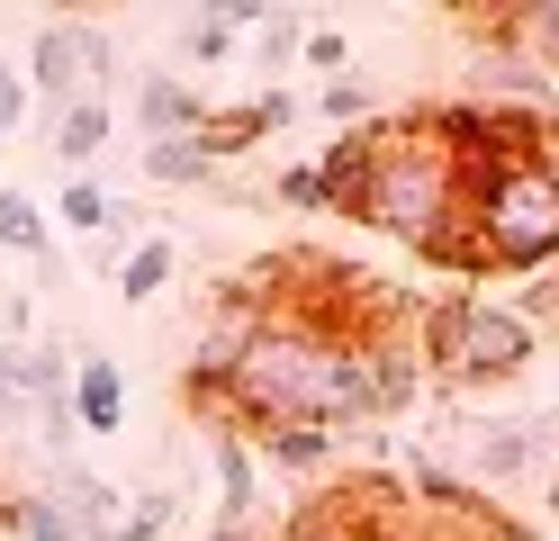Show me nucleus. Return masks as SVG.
Returning a JSON list of instances; mask_svg holds the SVG:
<instances>
[{"label": "nucleus", "instance_id": "obj_13", "mask_svg": "<svg viewBox=\"0 0 559 541\" xmlns=\"http://www.w3.org/2000/svg\"><path fill=\"white\" fill-rule=\"evenodd\" d=\"M109 136H118V108H109V99H73V108H55L46 154L63 163V180H73V172H91L99 154H109Z\"/></svg>", "mask_w": 559, "mask_h": 541}, {"label": "nucleus", "instance_id": "obj_18", "mask_svg": "<svg viewBox=\"0 0 559 541\" xmlns=\"http://www.w3.org/2000/svg\"><path fill=\"white\" fill-rule=\"evenodd\" d=\"M253 460L289 469V479H307V469H325V460H334V433H317V424H262V433H253Z\"/></svg>", "mask_w": 559, "mask_h": 541}, {"label": "nucleus", "instance_id": "obj_14", "mask_svg": "<svg viewBox=\"0 0 559 541\" xmlns=\"http://www.w3.org/2000/svg\"><path fill=\"white\" fill-rule=\"evenodd\" d=\"M73 424L82 433H118L127 424V371L109 352H73Z\"/></svg>", "mask_w": 559, "mask_h": 541}, {"label": "nucleus", "instance_id": "obj_24", "mask_svg": "<svg viewBox=\"0 0 559 541\" xmlns=\"http://www.w3.org/2000/svg\"><path fill=\"white\" fill-rule=\"evenodd\" d=\"M271 199H280V208H325V172H317V163H289V172L271 180Z\"/></svg>", "mask_w": 559, "mask_h": 541}, {"label": "nucleus", "instance_id": "obj_12", "mask_svg": "<svg viewBox=\"0 0 559 541\" xmlns=\"http://www.w3.org/2000/svg\"><path fill=\"white\" fill-rule=\"evenodd\" d=\"M262 10H271V0H235V10H190V19H181V63H190V72L235 63V55H243V36L262 27Z\"/></svg>", "mask_w": 559, "mask_h": 541}, {"label": "nucleus", "instance_id": "obj_15", "mask_svg": "<svg viewBox=\"0 0 559 541\" xmlns=\"http://www.w3.org/2000/svg\"><path fill=\"white\" fill-rule=\"evenodd\" d=\"M55 226H63V235H135V208L109 190V180L73 172V180L55 190Z\"/></svg>", "mask_w": 559, "mask_h": 541}, {"label": "nucleus", "instance_id": "obj_21", "mask_svg": "<svg viewBox=\"0 0 559 541\" xmlns=\"http://www.w3.org/2000/svg\"><path fill=\"white\" fill-rule=\"evenodd\" d=\"M298 46H307V10H262V27H253V63H262V72H289Z\"/></svg>", "mask_w": 559, "mask_h": 541}, {"label": "nucleus", "instance_id": "obj_11", "mask_svg": "<svg viewBox=\"0 0 559 541\" xmlns=\"http://www.w3.org/2000/svg\"><path fill=\"white\" fill-rule=\"evenodd\" d=\"M135 127H145V144H171V136H199L207 127V99L190 72H145L135 82Z\"/></svg>", "mask_w": 559, "mask_h": 541}, {"label": "nucleus", "instance_id": "obj_3", "mask_svg": "<svg viewBox=\"0 0 559 541\" xmlns=\"http://www.w3.org/2000/svg\"><path fill=\"white\" fill-rule=\"evenodd\" d=\"M415 343H425V379L442 397H469V388H506L533 371V316L506 307V298H478V289H451V298H433L425 316H415Z\"/></svg>", "mask_w": 559, "mask_h": 541}, {"label": "nucleus", "instance_id": "obj_23", "mask_svg": "<svg viewBox=\"0 0 559 541\" xmlns=\"http://www.w3.org/2000/svg\"><path fill=\"white\" fill-rule=\"evenodd\" d=\"M317 108H325L334 127H353V118H370V82H361V72H343V82L317 91Z\"/></svg>", "mask_w": 559, "mask_h": 541}, {"label": "nucleus", "instance_id": "obj_7", "mask_svg": "<svg viewBox=\"0 0 559 541\" xmlns=\"http://www.w3.org/2000/svg\"><path fill=\"white\" fill-rule=\"evenodd\" d=\"M461 27H478L487 46H506L542 72V82H559V0H514V10H469Z\"/></svg>", "mask_w": 559, "mask_h": 541}, {"label": "nucleus", "instance_id": "obj_19", "mask_svg": "<svg viewBox=\"0 0 559 541\" xmlns=\"http://www.w3.org/2000/svg\"><path fill=\"white\" fill-rule=\"evenodd\" d=\"M0 252H19V262H55V216L27 199V190H0Z\"/></svg>", "mask_w": 559, "mask_h": 541}, {"label": "nucleus", "instance_id": "obj_17", "mask_svg": "<svg viewBox=\"0 0 559 541\" xmlns=\"http://www.w3.org/2000/svg\"><path fill=\"white\" fill-rule=\"evenodd\" d=\"M280 541H425V532H406L397 515H389V496H353V505H343V524H317V515H307L298 532H280Z\"/></svg>", "mask_w": 559, "mask_h": 541}, {"label": "nucleus", "instance_id": "obj_8", "mask_svg": "<svg viewBox=\"0 0 559 541\" xmlns=\"http://www.w3.org/2000/svg\"><path fill=\"white\" fill-rule=\"evenodd\" d=\"M207 460H217V524L243 532L262 505V460H253V433H243L235 415H207Z\"/></svg>", "mask_w": 559, "mask_h": 541}, {"label": "nucleus", "instance_id": "obj_20", "mask_svg": "<svg viewBox=\"0 0 559 541\" xmlns=\"http://www.w3.org/2000/svg\"><path fill=\"white\" fill-rule=\"evenodd\" d=\"M145 180H163V190H217V154H207L199 136L145 144Z\"/></svg>", "mask_w": 559, "mask_h": 541}, {"label": "nucleus", "instance_id": "obj_25", "mask_svg": "<svg viewBox=\"0 0 559 541\" xmlns=\"http://www.w3.org/2000/svg\"><path fill=\"white\" fill-rule=\"evenodd\" d=\"M27 99H37V91H27V72H10V63H0V136H10V127H27Z\"/></svg>", "mask_w": 559, "mask_h": 541}, {"label": "nucleus", "instance_id": "obj_10", "mask_svg": "<svg viewBox=\"0 0 559 541\" xmlns=\"http://www.w3.org/2000/svg\"><path fill=\"white\" fill-rule=\"evenodd\" d=\"M298 118V99L289 91H253V99H235V108H207V127H199V144L217 154V172L235 163V154H253V144L271 136V127H289Z\"/></svg>", "mask_w": 559, "mask_h": 541}, {"label": "nucleus", "instance_id": "obj_16", "mask_svg": "<svg viewBox=\"0 0 559 541\" xmlns=\"http://www.w3.org/2000/svg\"><path fill=\"white\" fill-rule=\"evenodd\" d=\"M171 271H181V244H171V235H135L127 262L109 271V289H118V307H154L171 289Z\"/></svg>", "mask_w": 559, "mask_h": 541}, {"label": "nucleus", "instance_id": "obj_5", "mask_svg": "<svg viewBox=\"0 0 559 541\" xmlns=\"http://www.w3.org/2000/svg\"><path fill=\"white\" fill-rule=\"evenodd\" d=\"M461 433H469V469H478V487H514V479H533V469L550 460V443H559V407H542V415H461Z\"/></svg>", "mask_w": 559, "mask_h": 541}, {"label": "nucleus", "instance_id": "obj_1", "mask_svg": "<svg viewBox=\"0 0 559 541\" xmlns=\"http://www.w3.org/2000/svg\"><path fill=\"white\" fill-rule=\"evenodd\" d=\"M461 199H469V154L442 136L433 108L370 127V172H361L353 226H379V235H397V244L425 252L451 216H461Z\"/></svg>", "mask_w": 559, "mask_h": 541}, {"label": "nucleus", "instance_id": "obj_2", "mask_svg": "<svg viewBox=\"0 0 559 541\" xmlns=\"http://www.w3.org/2000/svg\"><path fill=\"white\" fill-rule=\"evenodd\" d=\"M469 244L487 271H550L559 262V136L514 154H469Z\"/></svg>", "mask_w": 559, "mask_h": 541}, {"label": "nucleus", "instance_id": "obj_22", "mask_svg": "<svg viewBox=\"0 0 559 541\" xmlns=\"http://www.w3.org/2000/svg\"><path fill=\"white\" fill-rule=\"evenodd\" d=\"M298 63H317L325 82H343V72L361 63V46H353V36H343V27H307V46H298Z\"/></svg>", "mask_w": 559, "mask_h": 541}, {"label": "nucleus", "instance_id": "obj_9", "mask_svg": "<svg viewBox=\"0 0 559 541\" xmlns=\"http://www.w3.org/2000/svg\"><path fill=\"white\" fill-rule=\"evenodd\" d=\"M469 99L478 108H523V118H559V82H542V72L523 55H506V46H487L469 63Z\"/></svg>", "mask_w": 559, "mask_h": 541}, {"label": "nucleus", "instance_id": "obj_6", "mask_svg": "<svg viewBox=\"0 0 559 541\" xmlns=\"http://www.w3.org/2000/svg\"><path fill=\"white\" fill-rule=\"evenodd\" d=\"M55 407H73V361H63V343H46V334L0 343V424H37Z\"/></svg>", "mask_w": 559, "mask_h": 541}, {"label": "nucleus", "instance_id": "obj_4", "mask_svg": "<svg viewBox=\"0 0 559 541\" xmlns=\"http://www.w3.org/2000/svg\"><path fill=\"white\" fill-rule=\"evenodd\" d=\"M118 82V55L109 36H99L91 19H46L37 46H27V91H37L46 108H73V99H109Z\"/></svg>", "mask_w": 559, "mask_h": 541}, {"label": "nucleus", "instance_id": "obj_26", "mask_svg": "<svg viewBox=\"0 0 559 541\" xmlns=\"http://www.w3.org/2000/svg\"><path fill=\"white\" fill-rule=\"evenodd\" d=\"M542 505H550V515H559V479H550V496H542Z\"/></svg>", "mask_w": 559, "mask_h": 541}]
</instances>
